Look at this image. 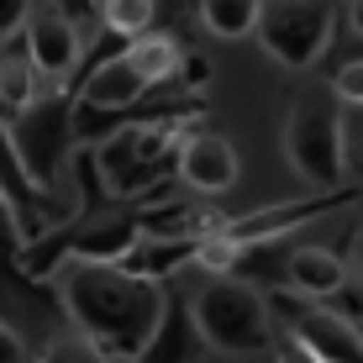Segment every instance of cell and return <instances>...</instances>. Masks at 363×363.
Instances as JSON below:
<instances>
[{"mask_svg": "<svg viewBox=\"0 0 363 363\" xmlns=\"http://www.w3.org/2000/svg\"><path fill=\"white\" fill-rule=\"evenodd\" d=\"M48 279L58 290L69 327L84 342H95L111 363L137 358V347L147 342L169 295L158 279H143L127 264H106V258H64Z\"/></svg>", "mask_w": 363, "mask_h": 363, "instance_id": "6da1fadb", "label": "cell"}, {"mask_svg": "<svg viewBox=\"0 0 363 363\" xmlns=\"http://www.w3.org/2000/svg\"><path fill=\"white\" fill-rule=\"evenodd\" d=\"M200 106H169L153 116H132L116 132H106L95 143V164L106 179L111 200H147L174 179V153H179L184 132L200 127Z\"/></svg>", "mask_w": 363, "mask_h": 363, "instance_id": "7a4b0ae2", "label": "cell"}, {"mask_svg": "<svg viewBox=\"0 0 363 363\" xmlns=\"http://www.w3.org/2000/svg\"><path fill=\"white\" fill-rule=\"evenodd\" d=\"M190 306V321L200 327L211 353H227V358H258L269 353L274 332V306L264 290L242 279V274H200V284L184 295Z\"/></svg>", "mask_w": 363, "mask_h": 363, "instance_id": "3957f363", "label": "cell"}, {"mask_svg": "<svg viewBox=\"0 0 363 363\" xmlns=\"http://www.w3.org/2000/svg\"><path fill=\"white\" fill-rule=\"evenodd\" d=\"M284 164L300 174V184L332 195L342 184V106L332 90H306L284 106Z\"/></svg>", "mask_w": 363, "mask_h": 363, "instance_id": "277c9868", "label": "cell"}, {"mask_svg": "<svg viewBox=\"0 0 363 363\" xmlns=\"http://www.w3.org/2000/svg\"><path fill=\"white\" fill-rule=\"evenodd\" d=\"M6 127V143L16 153L21 174L37 184V190H58L64 184V158L74 147V127H69V95L64 90H43L21 116L0 121Z\"/></svg>", "mask_w": 363, "mask_h": 363, "instance_id": "5b68a950", "label": "cell"}, {"mask_svg": "<svg viewBox=\"0 0 363 363\" xmlns=\"http://www.w3.org/2000/svg\"><path fill=\"white\" fill-rule=\"evenodd\" d=\"M337 6L332 0H264L253 21V37L279 69H311L332 43Z\"/></svg>", "mask_w": 363, "mask_h": 363, "instance_id": "8992f818", "label": "cell"}, {"mask_svg": "<svg viewBox=\"0 0 363 363\" xmlns=\"http://www.w3.org/2000/svg\"><path fill=\"white\" fill-rule=\"evenodd\" d=\"M21 48H27V58L37 64L48 90H64L69 74L79 69V58H84V32L74 27L69 16H58L53 6H43V11L32 6L27 27H21Z\"/></svg>", "mask_w": 363, "mask_h": 363, "instance_id": "52a82bcc", "label": "cell"}, {"mask_svg": "<svg viewBox=\"0 0 363 363\" xmlns=\"http://www.w3.org/2000/svg\"><path fill=\"white\" fill-rule=\"evenodd\" d=\"M174 174L190 195H227L242 174V158H237L232 137L211 132V127H190L174 153Z\"/></svg>", "mask_w": 363, "mask_h": 363, "instance_id": "ba28073f", "label": "cell"}, {"mask_svg": "<svg viewBox=\"0 0 363 363\" xmlns=\"http://www.w3.org/2000/svg\"><path fill=\"white\" fill-rule=\"evenodd\" d=\"M284 332H295L321 363H363V332L342 311H332L327 300H300Z\"/></svg>", "mask_w": 363, "mask_h": 363, "instance_id": "9c48e42d", "label": "cell"}, {"mask_svg": "<svg viewBox=\"0 0 363 363\" xmlns=\"http://www.w3.org/2000/svg\"><path fill=\"white\" fill-rule=\"evenodd\" d=\"M147 95H153V90L143 84V74H137L121 53H111V58H95V64L84 69L79 90H74L69 100H74V106H90V111H121V116H127V111H137Z\"/></svg>", "mask_w": 363, "mask_h": 363, "instance_id": "30bf717a", "label": "cell"}, {"mask_svg": "<svg viewBox=\"0 0 363 363\" xmlns=\"http://www.w3.org/2000/svg\"><path fill=\"white\" fill-rule=\"evenodd\" d=\"M206 337L200 327L190 321V306H184V295H164V311H158L153 332H147V342L137 347L132 363H206Z\"/></svg>", "mask_w": 363, "mask_h": 363, "instance_id": "8fae6325", "label": "cell"}, {"mask_svg": "<svg viewBox=\"0 0 363 363\" xmlns=\"http://www.w3.org/2000/svg\"><path fill=\"white\" fill-rule=\"evenodd\" d=\"M279 279H284V290L300 295V300H332L347 279H353V274H347V258L342 253L316 247V242H306V247L295 242V247H284Z\"/></svg>", "mask_w": 363, "mask_h": 363, "instance_id": "7c38bea8", "label": "cell"}, {"mask_svg": "<svg viewBox=\"0 0 363 363\" xmlns=\"http://www.w3.org/2000/svg\"><path fill=\"white\" fill-rule=\"evenodd\" d=\"M43 90H48V84H43V74H37V64L27 58L21 37H16V43H0V121L21 116Z\"/></svg>", "mask_w": 363, "mask_h": 363, "instance_id": "4fadbf2b", "label": "cell"}, {"mask_svg": "<svg viewBox=\"0 0 363 363\" xmlns=\"http://www.w3.org/2000/svg\"><path fill=\"white\" fill-rule=\"evenodd\" d=\"M121 58L143 74L147 90H158V84H174L184 48H179V37H169V32H143V37H132V43H121Z\"/></svg>", "mask_w": 363, "mask_h": 363, "instance_id": "5bb4252c", "label": "cell"}, {"mask_svg": "<svg viewBox=\"0 0 363 363\" xmlns=\"http://www.w3.org/2000/svg\"><path fill=\"white\" fill-rule=\"evenodd\" d=\"M95 16L106 37H116V43H132V37L153 32L158 21V0H95Z\"/></svg>", "mask_w": 363, "mask_h": 363, "instance_id": "9a60e30c", "label": "cell"}, {"mask_svg": "<svg viewBox=\"0 0 363 363\" xmlns=\"http://www.w3.org/2000/svg\"><path fill=\"white\" fill-rule=\"evenodd\" d=\"M258 6L264 0H200V27L221 43H237V37H253Z\"/></svg>", "mask_w": 363, "mask_h": 363, "instance_id": "2e32d148", "label": "cell"}, {"mask_svg": "<svg viewBox=\"0 0 363 363\" xmlns=\"http://www.w3.org/2000/svg\"><path fill=\"white\" fill-rule=\"evenodd\" d=\"M342 179L363 184V106H342Z\"/></svg>", "mask_w": 363, "mask_h": 363, "instance_id": "e0dca14e", "label": "cell"}, {"mask_svg": "<svg viewBox=\"0 0 363 363\" xmlns=\"http://www.w3.org/2000/svg\"><path fill=\"white\" fill-rule=\"evenodd\" d=\"M32 363H111V358L100 353L95 342H84L79 332H69V337H58V342H48Z\"/></svg>", "mask_w": 363, "mask_h": 363, "instance_id": "ac0fdd59", "label": "cell"}, {"mask_svg": "<svg viewBox=\"0 0 363 363\" xmlns=\"http://www.w3.org/2000/svg\"><path fill=\"white\" fill-rule=\"evenodd\" d=\"M327 90L337 95V106H363V58H353V64L337 69Z\"/></svg>", "mask_w": 363, "mask_h": 363, "instance_id": "d6986e66", "label": "cell"}, {"mask_svg": "<svg viewBox=\"0 0 363 363\" xmlns=\"http://www.w3.org/2000/svg\"><path fill=\"white\" fill-rule=\"evenodd\" d=\"M211 84V64L200 53H184L179 58V74H174V90H190V95H200Z\"/></svg>", "mask_w": 363, "mask_h": 363, "instance_id": "ffe728a7", "label": "cell"}, {"mask_svg": "<svg viewBox=\"0 0 363 363\" xmlns=\"http://www.w3.org/2000/svg\"><path fill=\"white\" fill-rule=\"evenodd\" d=\"M269 353H274V363H321V358H316V353H311V347L295 337V332H274Z\"/></svg>", "mask_w": 363, "mask_h": 363, "instance_id": "44dd1931", "label": "cell"}, {"mask_svg": "<svg viewBox=\"0 0 363 363\" xmlns=\"http://www.w3.org/2000/svg\"><path fill=\"white\" fill-rule=\"evenodd\" d=\"M32 16V0H0V43H16Z\"/></svg>", "mask_w": 363, "mask_h": 363, "instance_id": "7402d4cb", "label": "cell"}, {"mask_svg": "<svg viewBox=\"0 0 363 363\" xmlns=\"http://www.w3.org/2000/svg\"><path fill=\"white\" fill-rule=\"evenodd\" d=\"M0 363H32L27 342L16 337V327H11V321H0Z\"/></svg>", "mask_w": 363, "mask_h": 363, "instance_id": "603a6c76", "label": "cell"}, {"mask_svg": "<svg viewBox=\"0 0 363 363\" xmlns=\"http://www.w3.org/2000/svg\"><path fill=\"white\" fill-rule=\"evenodd\" d=\"M48 6H53L58 16H69L74 27H84V21H95V0H48Z\"/></svg>", "mask_w": 363, "mask_h": 363, "instance_id": "cb8c5ba5", "label": "cell"}, {"mask_svg": "<svg viewBox=\"0 0 363 363\" xmlns=\"http://www.w3.org/2000/svg\"><path fill=\"white\" fill-rule=\"evenodd\" d=\"M16 247H21L16 216H11V206H6V200H0V253H11V258H16Z\"/></svg>", "mask_w": 363, "mask_h": 363, "instance_id": "d4e9b609", "label": "cell"}, {"mask_svg": "<svg viewBox=\"0 0 363 363\" xmlns=\"http://www.w3.org/2000/svg\"><path fill=\"white\" fill-rule=\"evenodd\" d=\"M347 274H353V284H363V227L353 232V253H347Z\"/></svg>", "mask_w": 363, "mask_h": 363, "instance_id": "484cf974", "label": "cell"}, {"mask_svg": "<svg viewBox=\"0 0 363 363\" xmlns=\"http://www.w3.org/2000/svg\"><path fill=\"white\" fill-rule=\"evenodd\" d=\"M347 27H353V37L363 43V0H347Z\"/></svg>", "mask_w": 363, "mask_h": 363, "instance_id": "4316f807", "label": "cell"}]
</instances>
